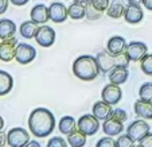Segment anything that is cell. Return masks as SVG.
Returning a JSON list of instances; mask_svg holds the SVG:
<instances>
[{
  "instance_id": "6da1fadb",
  "label": "cell",
  "mask_w": 152,
  "mask_h": 147,
  "mask_svg": "<svg viewBox=\"0 0 152 147\" xmlns=\"http://www.w3.org/2000/svg\"><path fill=\"white\" fill-rule=\"evenodd\" d=\"M28 128L37 138H46L55 128V118L47 108H35L28 116Z\"/></svg>"
},
{
  "instance_id": "7a4b0ae2",
  "label": "cell",
  "mask_w": 152,
  "mask_h": 147,
  "mask_svg": "<svg viewBox=\"0 0 152 147\" xmlns=\"http://www.w3.org/2000/svg\"><path fill=\"white\" fill-rule=\"evenodd\" d=\"M100 66H98L97 58L93 55H80L75 58L73 64V73L77 78L82 81H92L100 74Z\"/></svg>"
},
{
  "instance_id": "3957f363",
  "label": "cell",
  "mask_w": 152,
  "mask_h": 147,
  "mask_svg": "<svg viewBox=\"0 0 152 147\" xmlns=\"http://www.w3.org/2000/svg\"><path fill=\"white\" fill-rule=\"evenodd\" d=\"M30 142V134L22 127H14L7 132V144L11 147H24Z\"/></svg>"
},
{
  "instance_id": "277c9868",
  "label": "cell",
  "mask_w": 152,
  "mask_h": 147,
  "mask_svg": "<svg viewBox=\"0 0 152 147\" xmlns=\"http://www.w3.org/2000/svg\"><path fill=\"white\" fill-rule=\"evenodd\" d=\"M77 127L82 131L85 135L92 136L94 134H97V131L100 130V120L96 118L94 115H83L78 119Z\"/></svg>"
},
{
  "instance_id": "5b68a950",
  "label": "cell",
  "mask_w": 152,
  "mask_h": 147,
  "mask_svg": "<svg viewBox=\"0 0 152 147\" xmlns=\"http://www.w3.org/2000/svg\"><path fill=\"white\" fill-rule=\"evenodd\" d=\"M148 132H149V124L145 121V119L141 118L132 121L126 128V134L135 142H140Z\"/></svg>"
},
{
  "instance_id": "8992f818",
  "label": "cell",
  "mask_w": 152,
  "mask_h": 147,
  "mask_svg": "<svg viewBox=\"0 0 152 147\" xmlns=\"http://www.w3.org/2000/svg\"><path fill=\"white\" fill-rule=\"evenodd\" d=\"M37 57V50L28 43H18L16 46V54H15V60L19 62L20 65H27L35 60Z\"/></svg>"
},
{
  "instance_id": "52a82bcc",
  "label": "cell",
  "mask_w": 152,
  "mask_h": 147,
  "mask_svg": "<svg viewBox=\"0 0 152 147\" xmlns=\"http://www.w3.org/2000/svg\"><path fill=\"white\" fill-rule=\"evenodd\" d=\"M16 46H18V40L15 37L1 40L0 42V61L11 62L12 60H15Z\"/></svg>"
},
{
  "instance_id": "ba28073f",
  "label": "cell",
  "mask_w": 152,
  "mask_h": 147,
  "mask_svg": "<svg viewBox=\"0 0 152 147\" xmlns=\"http://www.w3.org/2000/svg\"><path fill=\"white\" fill-rule=\"evenodd\" d=\"M125 53L128 55V58L133 62H137V61H141L148 53V47H147L145 43L143 42H139V40H133V42H129L126 45Z\"/></svg>"
},
{
  "instance_id": "9c48e42d",
  "label": "cell",
  "mask_w": 152,
  "mask_h": 147,
  "mask_svg": "<svg viewBox=\"0 0 152 147\" xmlns=\"http://www.w3.org/2000/svg\"><path fill=\"white\" fill-rule=\"evenodd\" d=\"M37 43L42 47H50L55 42V31L54 29L49 26H40L38 27V31L35 34Z\"/></svg>"
},
{
  "instance_id": "30bf717a",
  "label": "cell",
  "mask_w": 152,
  "mask_h": 147,
  "mask_svg": "<svg viewBox=\"0 0 152 147\" xmlns=\"http://www.w3.org/2000/svg\"><path fill=\"white\" fill-rule=\"evenodd\" d=\"M101 97L108 104L115 105V104H117L118 101L121 100V97H123V90H121L120 85H116V84L110 82L104 87L102 92H101Z\"/></svg>"
},
{
  "instance_id": "8fae6325",
  "label": "cell",
  "mask_w": 152,
  "mask_h": 147,
  "mask_svg": "<svg viewBox=\"0 0 152 147\" xmlns=\"http://www.w3.org/2000/svg\"><path fill=\"white\" fill-rule=\"evenodd\" d=\"M49 15L50 20H53L54 23H63L69 18V8L59 1L51 3L49 7Z\"/></svg>"
},
{
  "instance_id": "7c38bea8",
  "label": "cell",
  "mask_w": 152,
  "mask_h": 147,
  "mask_svg": "<svg viewBox=\"0 0 152 147\" xmlns=\"http://www.w3.org/2000/svg\"><path fill=\"white\" fill-rule=\"evenodd\" d=\"M96 58H97L98 66H100V70L102 73H109L113 68L117 66V60H116V55L112 54V53H109L108 50L100 51Z\"/></svg>"
},
{
  "instance_id": "4fadbf2b",
  "label": "cell",
  "mask_w": 152,
  "mask_h": 147,
  "mask_svg": "<svg viewBox=\"0 0 152 147\" xmlns=\"http://www.w3.org/2000/svg\"><path fill=\"white\" fill-rule=\"evenodd\" d=\"M143 10L140 4H128L124 11V19L129 24H137L143 20Z\"/></svg>"
},
{
  "instance_id": "5bb4252c",
  "label": "cell",
  "mask_w": 152,
  "mask_h": 147,
  "mask_svg": "<svg viewBox=\"0 0 152 147\" xmlns=\"http://www.w3.org/2000/svg\"><path fill=\"white\" fill-rule=\"evenodd\" d=\"M102 130H104V134H106L108 136H116L123 132L124 123L121 120H117V119L109 118V119H106V120H104Z\"/></svg>"
},
{
  "instance_id": "9a60e30c",
  "label": "cell",
  "mask_w": 152,
  "mask_h": 147,
  "mask_svg": "<svg viewBox=\"0 0 152 147\" xmlns=\"http://www.w3.org/2000/svg\"><path fill=\"white\" fill-rule=\"evenodd\" d=\"M92 113L98 119V120H106L109 119L113 113V110H112V105L108 104L106 101H97V103L93 105L92 108Z\"/></svg>"
},
{
  "instance_id": "2e32d148",
  "label": "cell",
  "mask_w": 152,
  "mask_h": 147,
  "mask_svg": "<svg viewBox=\"0 0 152 147\" xmlns=\"http://www.w3.org/2000/svg\"><path fill=\"white\" fill-rule=\"evenodd\" d=\"M31 20H34L37 24H45L47 20H50L49 7L45 4H37L31 10Z\"/></svg>"
},
{
  "instance_id": "e0dca14e",
  "label": "cell",
  "mask_w": 152,
  "mask_h": 147,
  "mask_svg": "<svg viewBox=\"0 0 152 147\" xmlns=\"http://www.w3.org/2000/svg\"><path fill=\"white\" fill-rule=\"evenodd\" d=\"M126 49V40L124 37H112L109 40H108V45H106V50L112 54H120V53L125 51Z\"/></svg>"
},
{
  "instance_id": "ac0fdd59",
  "label": "cell",
  "mask_w": 152,
  "mask_h": 147,
  "mask_svg": "<svg viewBox=\"0 0 152 147\" xmlns=\"http://www.w3.org/2000/svg\"><path fill=\"white\" fill-rule=\"evenodd\" d=\"M129 76V70L128 68L124 66H115L112 70L109 72V80L112 84H116V85H121L124 84L126 80H128Z\"/></svg>"
},
{
  "instance_id": "d6986e66",
  "label": "cell",
  "mask_w": 152,
  "mask_h": 147,
  "mask_svg": "<svg viewBox=\"0 0 152 147\" xmlns=\"http://www.w3.org/2000/svg\"><path fill=\"white\" fill-rule=\"evenodd\" d=\"M135 113L141 119L152 120V103L144 100H139L135 103Z\"/></svg>"
},
{
  "instance_id": "ffe728a7",
  "label": "cell",
  "mask_w": 152,
  "mask_h": 147,
  "mask_svg": "<svg viewBox=\"0 0 152 147\" xmlns=\"http://www.w3.org/2000/svg\"><path fill=\"white\" fill-rule=\"evenodd\" d=\"M14 87V78L6 70H0V96H6Z\"/></svg>"
},
{
  "instance_id": "44dd1931",
  "label": "cell",
  "mask_w": 152,
  "mask_h": 147,
  "mask_svg": "<svg viewBox=\"0 0 152 147\" xmlns=\"http://www.w3.org/2000/svg\"><path fill=\"white\" fill-rule=\"evenodd\" d=\"M16 31V24L11 19H0V39L12 38Z\"/></svg>"
},
{
  "instance_id": "7402d4cb",
  "label": "cell",
  "mask_w": 152,
  "mask_h": 147,
  "mask_svg": "<svg viewBox=\"0 0 152 147\" xmlns=\"http://www.w3.org/2000/svg\"><path fill=\"white\" fill-rule=\"evenodd\" d=\"M86 136L80 128H74L72 132L67 135V143L72 147H83L86 144Z\"/></svg>"
},
{
  "instance_id": "603a6c76",
  "label": "cell",
  "mask_w": 152,
  "mask_h": 147,
  "mask_svg": "<svg viewBox=\"0 0 152 147\" xmlns=\"http://www.w3.org/2000/svg\"><path fill=\"white\" fill-rule=\"evenodd\" d=\"M38 31V24L35 23L34 20H26L23 23L20 24V29H19V32L20 35L26 39H32L35 38V34Z\"/></svg>"
},
{
  "instance_id": "cb8c5ba5",
  "label": "cell",
  "mask_w": 152,
  "mask_h": 147,
  "mask_svg": "<svg viewBox=\"0 0 152 147\" xmlns=\"http://www.w3.org/2000/svg\"><path fill=\"white\" fill-rule=\"evenodd\" d=\"M75 126H77V123H75V119L73 116H63L59 120V123H58L59 131L62 134H65V135H69L74 128H77Z\"/></svg>"
},
{
  "instance_id": "d4e9b609",
  "label": "cell",
  "mask_w": 152,
  "mask_h": 147,
  "mask_svg": "<svg viewBox=\"0 0 152 147\" xmlns=\"http://www.w3.org/2000/svg\"><path fill=\"white\" fill-rule=\"evenodd\" d=\"M124 11H125V7L123 6V3L118 1V0H113L109 4L108 10H106V14H108V16L113 18V19H118V18L124 16Z\"/></svg>"
},
{
  "instance_id": "484cf974",
  "label": "cell",
  "mask_w": 152,
  "mask_h": 147,
  "mask_svg": "<svg viewBox=\"0 0 152 147\" xmlns=\"http://www.w3.org/2000/svg\"><path fill=\"white\" fill-rule=\"evenodd\" d=\"M85 4L82 3H74L69 7V16L74 20H80L85 18Z\"/></svg>"
},
{
  "instance_id": "4316f807",
  "label": "cell",
  "mask_w": 152,
  "mask_h": 147,
  "mask_svg": "<svg viewBox=\"0 0 152 147\" xmlns=\"http://www.w3.org/2000/svg\"><path fill=\"white\" fill-rule=\"evenodd\" d=\"M85 16L86 19H89V20H97L101 18V14L102 12L98 11L97 8H96L92 4V1H88V3L85 4Z\"/></svg>"
},
{
  "instance_id": "83f0119b",
  "label": "cell",
  "mask_w": 152,
  "mask_h": 147,
  "mask_svg": "<svg viewBox=\"0 0 152 147\" xmlns=\"http://www.w3.org/2000/svg\"><path fill=\"white\" fill-rule=\"evenodd\" d=\"M139 96H140L141 100L152 103V82L143 84L139 89Z\"/></svg>"
},
{
  "instance_id": "f1b7e54d",
  "label": "cell",
  "mask_w": 152,
  "mask_h": 147,
  "mask_svg": "<svg viewBox=\"0 0 152 147\" xmlns=\"http://www.w3.org/2000/svg\"><path fill=\"white\" fill-rule=\"evenodd\" d=\"M140 66H141V70H143L144 74L152 77V54H147L145 57L141 60Z\"/></svg>"
},
{
  "instance_id": "f546056e",
  "label": "cell",
  "mask_w": 152,
  "mask_h": 147,
  "mask_svg": "<svg viewBox=\"0 0 152 147\" xmlns=\"http://www.w3.org/2000/svg\"><path fill=\"white\" fill-rule=\"evenodd\" d=\"M116 142H117V147H133L135 146V140H133L128 134H125V135H120Z\"/></svg>"
},
{
  "instance_id": "4dcf8cb0",
  "label": "cell",
  "mask_w": 152,
  "mask_h": 147,
  "mask_svg": "<svg viewBox=\"0 0 152 147\" xmlns=\"http://www.w3.org/2000/svg\"><path fill=\"white\" fill-rule=\"evenodd\" d=\"M96 147H117V142L112 139V136H104L97 142Z\"/></svg>"
},
{
  "instance_id": "1f68e13d",
  "label": "cell",
  "mask_w": 152,
  "mask_h": 147,
  "mask_svg": "<svg viewBox=\"0 0 152 147\" xmlns=\"http://www.w3.org/2000/svg\"><path fill=\"white\" fill-rule=\"evenodd\" d=\"M67 142H65V139L61 136H54L47 142V147H67Z\"/></svg>"
},
{
  "instance_id": "d6a6232c",
  "label": "cell",
  "mask_w": 152,
  "mask_h": 147,
  "mask_svg": "<svg viewBox=\"0 0 152 147\" xmlns=\"http://www.w3.org/2000/svg\"><path fill=\"white\" fill-rule=\"evenodd\" d=\"M90 1H92L93 6L101 12L106 11L108 7H109V4H110V0H90Z\"/></svg>"
},
{
  "instance_id": "836d02e7",
  "label": "cell",
  "mask_w": 152,
  "mask_h": 147,
  "mask_svg": "<svg viewBox=\"0 0 152 147\" xmlns=\"http://www.w3.org/2000/svg\"><path fill=\"white\" fill-rule=\"evenodd\" d=\"M110 118L113 119H117V120H121V121H125L126 119H128V115H126V112L124 110H121V108H117V110H113V113Z\"/></svg>"
},
{
  "instance_id": "e575fe53",
  "label": "cell",
  "mask_w": 152,
  "mask_h": 147,
  "mask_svg": "<svg viewBox=\"0 0 152 147\" xmlns=\"http://www.w3.org/2000/svg\"><path fill=\"white\" fill-rule=\"evenodd\" d=\"M141 147H152V132H148L140 142H139Z\"/></svg>"
},
{
  "instance_id": "d590c367",
  "label": "cell",
  "mask_w": 152,
  "mask_h": 147,
  "mask_svg": "<svg viewBox=\"0 0 152 147\" xmlns=\"http://www.w3.org/2000/svg\"><path fill=\"white\" fill-rule=\"evenodd\" d=\"M10 0H0V15H3L8 8Z\"/></svg>"
},
{
  "instance_id": "8d00e7d4",
  "label": "cell",
  "mask_w": 152,
  "mask_h": 147,
  "mask_svg": "<svg viewBox=\"0 0 152 147\" xmlns=\"http://www.w3.org/2000/svg\"><path fill=\"white\" fill-rule=\"evenodd\" d=\"M7 143V134H4L3 131H0V147L6 146Z\"/></svg>"
},
{
  "instance_id": "74e56055",
  "label": "cell",
  "mask_w": 152,
  "mask_h": 147,
  "mask_svg": "<svg viewBox=\"0 0 152 147\" xmlns=\"http://www.w3.org/2000/svg\"><path fill=\"white\" fill-rule=\"evenodd\" d=\"M10 1H11V4H14V6H18V7L24 6V4L28 3V0H10Z\"/></svg>"
},
{
  "instance_id": "f35d334b",
  "label": "cell",
  "mask_w": 152,
  "mask_h": 147,
  "mask_svg": "<svg viewBox=\"0 0 152 147\" xmlns=\"http://www.w3.org/2000/svg\"><path fill=\"white\" fill-rule=\"evenodd\" d=\"M143 4H144V7H145L147 10L152 11V0H143Z\"/></svg>"
},
{
  "instance_id": "ab89813d",
  "label": "cell",
  "mask_w": 152,
  "mask_h": 147,
  "mask_svg": "<svg viewBox=\"0 0 152 147\" xmlns=\"http://www.w3.org/2000/svg\"><path fill=\"white\" fill-rule=\"evenodd\" d=\"M24 147H40V144H39V142H37V140H30Z\"/></svg>"
},
{
  "instance_id": "60d3db41",
  "label": "cell",
  "mask_w": 152,
  "mask_h": 147,
  "mask_svg": "<svg viewBox=\"0 0 152 147\" xmlns=\"http://www.w3.org/2000/svg\"><path fill=\"white\" fill-rule=\"evenodd\" d=\"M129 4H143V0H126Z\"/></svg>"
},
{
  "instance_id": "b9f144b4",
  "label": "cell",
  "mask_w": 152,
  "mask_h": 147,
  "mask_svg": "<svg viewBox=\"0 0 152 147\" xmlns=\"http://www.w3.org/2000/svg\"><path fill=\"white\" fill-rule=\"evenodd\" d=\"M88 1H90V0H74V3H82V4H86Z\"/></svg>"
},
{
  "instance_id": "7bdbcfd3",
  "label": "cell",
  "mask_w": 152,
  "mask_h": 147,
  "mask_svg": "<svg viewBox=\"0 0 152 147\" xmlns=\"http://www.w3.org/2000/svg\"><path fill=\"white\" fill-rule=\"evenodd\" d=\"M3 127H4V120H3V118L0 116V131L3 130Z\"/></svg>"
},
{
  "instance_id": "ee69618b",
  "label": "cell",
  "mask_w": 152,
  "mask_h": 147,
  "mask_svg": "<svg viewBox=\"0 0 152 147\" xmlns=\"http://www.w3.org/2000/svg\"><path fill=\"white\" fill-rule=\"evenodd\" d=\"M133 147H141V146H140V144H135V146H133Z\"/></svg>"
}]
</instances>
